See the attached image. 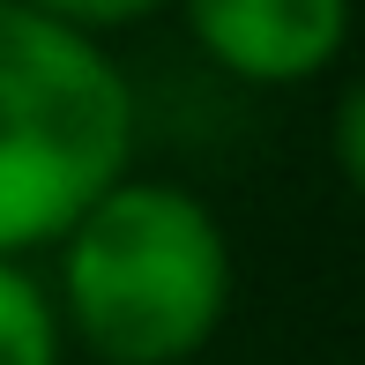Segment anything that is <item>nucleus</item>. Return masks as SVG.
I'll use <instances>...</instances> for the list:
<instances>
[{
	"instance_id": "f257e3e1",
	"label": "nucleus",
	"mask_w": 365,
	"mask_h": 365,
	"mask_svg": "<svg viewBox=\"0 0 365 365\" xmlns=\"http://www.w3.org/2000/svg\"><path fill=\"white\" fill-rule=\"evenodd\" d=\"M239 261L202 194L120 179L60 231V336L97 365H194L217 343Z\"/></svg>"
},
{
	"instance_id": "f03ea898",
	"label": "nucleus",
	"mask_w": 365,
	"mask_h": 365,
	"mask_svg": "<svg viewBox=\"0 0 365 365\" xmlns=\"http://www.w3.org/2000/svg\"><path fill=\"white\" fill-rule=\"evenodd\" d=\"M135 90L97 38L0 0V261L60 246L82 209L127 179Z\"/></svg>"
},
{
	"instance_id": "7ed1b4c3",
	"label": "nucleus",
	"mask_w": 365,
	"mask_h": 365,
	"mask_svg": "<svg viewBox=\"0 0 365 365\" xmlns=\"http://www.w3.org/2000/svg\"><path fill=\"white\" fill-rule=\"evenodd\" d=\"M187 30L224 75L284 90L343 53L351 0H187Z\"/></svg>"
},
{
	"instance_id": "20e7f679",
	"label": "nucleus",
	"mask_w": 365,
	"mask_h": 365,
	"mask_svg": "<svg viewBox=\"0 0 365 365\" xmlns=\"http://www.w3.org/2000/svg\"><path fill=\"white\" fill-rule=\"evenodd\" d=\"M0 365H68L53 291L23 261H0Z\"/></svg>"
},
{
	"instance_id": "39448f33",
	"label": "nucleus",
	"mask_w": 365,
	"mask_h": 365,
	"mask_svg": "<svg viewBox=\"0 0 365 365\" xmlns=\"http://www.w3.org/2000/svg\"><path fill=\"white\" fill-rule=\"evenodd\" d=\"M23 8L53 15V23L82 30V38H97V30H120V23H142L149 8H164V0H23Z\"/></svg>"
},
{
	"instance_id": "423d86ee",
	"label": "nucleus",
	"mask_w": 365,
	"mask_h": 365,
	"mask_svg": "<svg viewBox=\"0 0 365 365\" xmlns=\"http://www.w3.org/2000/svg\"><path fill=\"white\" fill-rule=\"evenodd\" d=\"M336 164H343V179L358 187V172H365V164H358V97L336 105Z\"/></svg>"
}]
</instances>
